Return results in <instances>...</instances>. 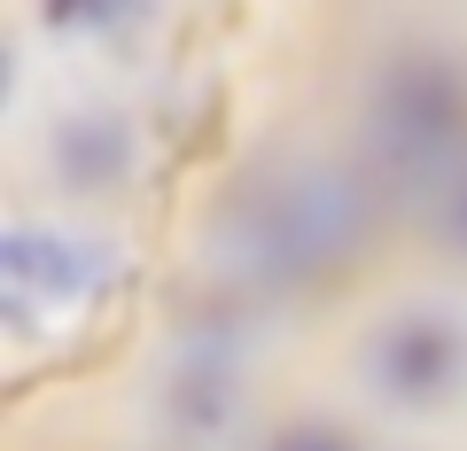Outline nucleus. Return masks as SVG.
Masks as SVG:
<instances>
[{
	"instance_id": "1",
	"label": "nucleus",
	"mask_w": 467,
	"mask_h": 451,
	"mask_svg": "<svg viewBox=\"0 0 467 451\" xmlns=\"http://www.w3.org/2000/svg\"><path fill=\"white\" fill-rule=\"evenodd\" d=\"M0 288L16 312H70V303L94 296V250L70 234H39V226H16L0 241Z\"/></svg>"
},
{
	"instance_id": "2",
	"label": "nucleus",
	"mask_w": 467,
	"mask_h": 451,
	"mask_svg": "<svg viewBox=\"0 0 467 451\" xmlns=\"http://www.w3.org/2000/svg\"><path fill=\"white\" fill-rule=\"evenodd\" d=\"M374 374H382V389L389 397H405V405H429V397H444L451 382H460V327L451 319H398V327L374 343Z\"/></svg>"
},
{
	"instance_id": "3",
	"label": "nucleus",
	"mask_w": 467,
	"mask_h": 451,
	"mask_svg": "<svg viewBox=\"0 0 467 451\" xmlns=\"http://www.w3.org/2000/svg\"><path fill=\"white\" fill-rule=\"evenodd\" d=\"M281 451H350L335 428H296V436H281Z\"/></svg>"
}]
</instances>
